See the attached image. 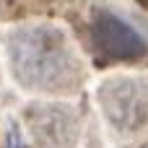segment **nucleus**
<instances>
[{
	"label": "nucleus",
	"mask_w": 148,
	"mask_h": 148,
	"mask_svg": "<svg viewBox=\"0 0 148 148\" xmlns=\"http://www.w3.org/2000/svg\"><path fill=\"white\" fill-rule=\"evenodd\" d=\"M91 36L107 60H140L148 55V44L127 21L109 10H96L91 18Z\"/></svg>",
	"instance_id": "3"
},
{
	"label": "nucleus",
	"mask_w": 148,
	"mask_h": 148,
	"mask_svg": "<svg viewBox=\"0 0 148 148\" xmlns=\"http://www.w3.org/2000/svg\"><path fill=\"white\" fill-rule=\"evenodd\" d=\"M146 3H148V0H146Z\"/></svg>",
	"instance_id": "5"
},
{
	"label": "nucleus",
	"mask_w": 148,
	"mask_h": 148,
	"mask_svg": "<svg viewBox=\"0 0 148 148\" xmlns=\"http://www.w3.org/2000/svg\"><path fill=\"white\" fill-rule=\"evenodd\" d=\"M8 57L21 86L47 94L73 91L81 81L78 57L68 36L49 23L16 29L8 36Z\"/></svg>",
	"instance_id": "1"
},
{
	"label": "nucleus",
	"mask_w": 148,
	"mask_h": 148,
	"mask_svg": "<svg viewBox=\"0 0 148 148\" xmlns=\"http://www.w3.org/2000/svg\"><path fill=\"white\" fill-rule=\"evenodd\" d=\"M26 125L36 148H75L78 120L65 104H36L26 109Z\"/></svg>",
	"instance_id": "4"
},
{
	"label": "nucleus",
	"mask_w": 148,
	"mask_h": 148,
	"mask_svg": "<svg viewBox=\"0 0 148 148\" xmlns=\"http://www.w3.org/2000/svg\"><path fill=\"white\" fill-rule=\"evenodd\" d=\"M96 96L112 127L122 133H133L148 122V78L104 81Z\"/></svg>",
	"instance_id": "2"
}]
</instances>
